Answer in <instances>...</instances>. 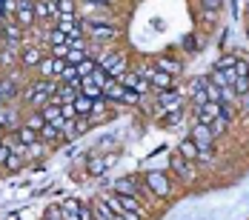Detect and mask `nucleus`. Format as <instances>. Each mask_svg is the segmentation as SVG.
<instances>
[{"mask_svg": "<svg viewBox=\"0 0 249 220\" xmlns=\"http://www.w3.org/2000/svg\"><path fill=\"white\" fill-rule=\"evenodd\" d=\"M160 103H166L163 112H175L178 109V95L175 92H160Z\"/></svg>", "mask_w": 249, "mask_h": 220, "instance_id": "nucleus-23", "label": "nucleus"}, {"mask_svg": "<svg viewBox=\"0 0 249 220\" xmlns=\"http://www.w3.org/2000/svg\"><path fill=\"white\" fill-rule=\"evenodd\" d=\"M57 137H60V129H57V126L46 123V126L40 129V140H57Z\"/></svg>", "mask_w": 249, "mask_h": 220, "instance_id": "nucleus-26", "label": "nucleus"}, {"mask_svg": "<svg viewBox=\"0 0 249 220\" xmlns=\"http://www.w3.org/2000/svg\"><path fill=\"white\" fill-rule=\"evenodd\" d=\"M118 200H121V209L124 212H141V203H138L135 195H118Z\"/></svg>", "mask_w": 249, "mask_h": 220, "instance_id": "nucleus-18", "label": "nucleus"}, {"mask_svg": "<svg viewBox=\"0 0 249 220\" xmlns=\"http://www.w3.org/2000/svg\"><path fill=\"white\" fill-rule=\"evenodd\" d=\"M95 66H98L95 60H83V63H77V74L80 77H89V74L95 72Z\"/></svg>", "mask_w": 249, "mask_h": 220, "instance_id": "nucleus-30", "label": "nucleus"}, {"mask_svg": "<svg viewBox=\"0 0 249 220\" xmlns=\"http://www.w3.org/2000/svg\"><path fill=\"white\" fill-rule=\"evenodd\" d=\"M54 95H57V86L49 83V80H40V83H35V86L29 89V100H32L35 106H40V109H43Z\"/></svg>", "mask_w": 249, "mask_h": 220, "instance_id": "nucleus-1", "label": "nucleus"}, {"mask_svg": "<svg viewBox=\"0 0 249 220\" xmlns=\"http://www.w3.org/2000/svg\"><path fill=\"white\" fill-rule=\"evenodd\" d=\"M209 83H215V86H221V89H232V83H235V72H232V69H212Z\"/></svg>", "mask_w": 249, "mask_h": 220, "instance_id": "nucleus-7", "label": "nucleus"}, {"mask_svg": "<svg viewBox=\"0 0 249 220\" xmlns=\"http://www.w3.org/2000/svg\"><path fill=\"white\" fill-rule=\"evenodd\" d=\"M232 92H235V98H244V95L249 92V77H235Z\"/></svg>", "mask_w": 249, "mask_h": 220, "instance_id": "nucleus-22", "label": "nucleus"}, {"mask_svg": "<svg viewBox=\"0 0 249 220\" xmlns=\"http://www.w3.org/2000/svg\"><path fill=\"white\" fill-rule=\"evenodd\" d=\"M232 66H235V57H224L215 63V69H232Z\"/></svg>", "mask_w": 249, "mask_h": 220, "instance_id": "nucleus-40", "label": "nucleus"}, {"mask_svg": "<svg viewBox=\"0 0 249 220\" xmlns=\"http://www.w3.org/2000/svg\"><path fill=\"white\" fill-rule=\"evenodd\" d=\"M80 80H83V77H80ZM89 80H92V83H95V86H100V89H103V86H106V80H109V74L103 72V69H100V66H95V72L89 74Z\"/></svg>", "mask_w": 249, "mask_h": 220, "instance_id": "nucleus-25", "label": "nucleus"}, {"mask_svg": "<svg viewBox=\"0 0 249 220\" xmlns=\"http://www.w3.org/2000/svg\"><path fill=\"white\" fill-rule=\"evenodd\" d=\"M241 106H244V112H249V92L241 98Z\"/></svg>", "mask_w": 249, "mask_h": 220, "instance_id": "nucleus-44", "label": "nucleus"}, {"mask_svg": "<svg viewBox=\"0 0 249 220\" xmlns=\"http://www.w3.org/2000/svg\"><path fill=\"white\" fill-rule=\"evenodd\" d=\"M115 192H118V195H135L138 197V183H135L132 177H124V180L115 183Z\"/></svg>", "mask_w": 249, "mask_h": 220, "instance_id": "nucleus-16", "label": "nucleus"}, {"mask_svg": "<svg viewBox=\"0 0 249 220\" xmlns=\"http://www.w3.org/2000/svg\"><path fill=\"white\" fill-rule=\"evenodd\" d=\"M215 118H221V103H203V106H198V123L209 126Z\"/></svg>", "mask_w": 249, "mask_h": 220, "instance_id": "nucleus-6", "label": "nucleus"}, {"mask_svg": "<svg viewBox=\"0 0 249 220\" xmlns=\"http://www.w3.org/2000/svg\"><path fill=\"white\" fill-rule=\"evenodd\" d=\"M146 186H149L158 197L169 195V180H166V174H163V171H149V174H146Z\"/></svg>", "mask_w": 249, "mask_h": 220, "instance_id": "nucleus-4", "label": "nucleus"}, {"mask_svg": "<svg viewBox=\"0 0 249 220\" xmlns=\"http://www.w3.org/2000/svg\"><path fill=\"white\" fill-rule=\"evenodd\" d=\"M169 163H172V171H178V177H180V180H189V177H192V169L186 166V160H183L178 152L172 154V160H169Z\"/></svg>", "mask_w": 249, "mask_h": 220, "instance_id": "nucleus-12", "label": "nucleus"}, {"mask_svg": "<svg viewBox=\"0 0 249 220\" xmlns=\"http://www.w3.org/2000/svg\"><path fill=\"white\" fill-rule=\"evenodd\" d=\"M6 34H9V40H18V37H20V26L6 23Z\"/></svg>", "mask_w": 249, "mask_h": 220, "instance_id": "nucleus-36", "label": "nucleus"}, {"mask_svg": "<svg viewBox=\"0 0 249 220\" xmlns=\"http://www.w3.org/2000/svg\"><path fill=\"white\" fill-rule=\"evenodd\" d=\"M63 69H66V60H60V57H52V74H63Z\"/></svg>", "mask_w": 249, "mask_h": 220, "instance_id": "nucleus-34", "label": "nucleus"}, {"mask_svg": "<svg viewBox=\"0 0 249 220\" xmlns=\"http://www.w3.org/2000/svg\"><path fill=\"white\" fill-rule=\"evenodd\" d=\"M3 166H6L9 171H18L20 166H23V154H15V152H12V154L6 157V163H3Z\"/></svg>", "mask_w": 249, "mask_h": 220, "instance_id": "nucleus-27", "label": "nucleus"}, {"mask_svg": "<svg viewBox=\"0 0 249 220\" xmlns=\"http://www.w3.org/2000/svg\"><path fill=\"white\" fill-rule=\"evenodd\" d=\"M52 51H54V57L66 60V54H69V43H63V46H52Z\"/></svg>", "mask_w": 249, "mask_h": 220, "instance_id": "nucleus-37", "label": "nucleus"}, {"mask_svg": "<svg viewBox=\"0 0 249 220\" xmlns=\"http://www.w3.org/2000/svg\"><path fill=\"white\" fill-rule=\"evenodd\" d=\"M118 83H121L124 89H129V92H135V95H146V89H149V83H146L138 72H124L118 77Z\"/></svg>", "mask_w": 249, "mask_h": 220, "instance_id": "nucleus-3", "label": "nucleus"}, {"mask_svg": "<svg viewBox=\"0 0 249 220\" xmlns=\"http://www.w3.org/2000/svg\"><path fill=\"white\" fill-rule=\"evenodd\" d=\"M80 132H77V120H63V126H60V137H77Z\"/></svg>", "mask_w": 249, "mask_h": 220, "instance_id": "nucleus-21", "label": "nucleus"}, {"mask_svg": "<svg viewBox=\"0 0 249 220\" xmlns=\"http://www.w3.org/2000/svg\"><path fill=\"white\" fill-rule=\"evenodd\" d=\"M83 60H86V49H69V54H66V63L69 66H77Z\"/></svg>", "mask_w": 249, "mask_h": 220, "instance_id": "nucleus-24", "label": "nucleus"}, {"mask_svg": "<svg viewBox=\"0 0 249 220\" xmlns=\"http://www.w3.org/2000/svg\"><path fill=\"white\" fill-rule=\"evenodd\" d=\"M18 140H20L23 146H35V143H40V135H37L35 129L23 126V129H18Z\"/></svg>", "mask_w": 249, "mask_h": 220, "instance_id": "nucleus-14", "label": "nucleus"}, {"mask_svg": "<svg viewBox=\"0 0 249 220\" xmlns=\"http://www.w3.org/2000/svg\"><path fill=\"white\" fill-rule=\"evenodd\" d=\"M224 126H226V120H224V118H215V120L209 123V129H212V135H221V132H224Z\"/></svg>", "mask_w": 249, "mask_h": 220, "instance_id": "nucleus-35", "label": "nucleus"}, {"mask_svg": "<svg viewBox=\"0 0 249 220\" xmlns=\"http://www.w3.org/2000/svg\"><path fill=\"white\" fill-rule=\"evenodd\" d=\"M247 126H249V120H247Z\"/></svg>", "mask_w": 249, "mask_h": 220, "instance_id": "nucleus-45", "label": "nucleus"}, {"mask_svg": "<svg viewBox=\"0 0 249 220\" xmlns=\"http://www.w3.org/2000/svg\"><path fill=\"white\" fill-rule=\"evenodd\" d=\"M92 106H95V100H92V98H83V95H77V98H75V112H77V118H86V115H92Z\"/></svg>", "mask_w": 249, "mask_h": 220, "instance_id": "nucleus-15", "label": "nucleus"}, {"mask_svg": "<svg viewBox=\"0 0 249 220\" xmlns=\"http://www.w3.org/2000/svg\"><path fill=\"white\" fill-rule=\"evenodd\" d=\"M77 215H80V220H95V212H92V209H86V206H80V212H77Z\"/></svg>", "mask_w": 249, "mask_h": 220, "instance_id": "nucleus-41", "label": "nucleus"}, {"mask_svg": "<svg viewBox=\"0 0 249 220\" xmlns=\"http://www.w3.org/2000/svg\"><path fill=\"white\" fill-rule=\"evenodd\" d=\"M54 29H60L69 40H72V37H80V29H77V23H75V15H69V17H63V15H60V20H57Z\"/></svg>", "mask_w": 249, "mask_h": 220, "instance_id": "nucleus-8", "label": "nucleus"}, {"mask_svg": "<svg viewBox=\"0 0 249 220\" xmlns=\"http://www.w3.org/2000/svg\"><path fill=\"white\" fill-rule=\"evenodd\" d=\"M89 171H92V174H103V171H106V160H100V157L89 160Z\"/></svg>", "mask_w": 249, "mask_h": 220, "instance_id": "nucleus-32", "label": "nucleus"}, {"mask_svg": "<svg viewBox=\"0 0 249 220\" xmlns=\"http://www.w3.org/2000/svg\"><path fill=\"white\" fill-rule=\"evenodd\" d=\"M200 3H203V9H206V12H218L224 0H200Z\"/></svg>", "mask_w": 249, "mask_h": 220, "instance_id": "nucleus-38", "label": "nucleus"}, {"mask_svg": "<svg viewBox=\"0 0 249 220\" xmlns=\"http://www.w3.org/2000/svg\"><path fill=\"white\" fill-rule=\"evenodd\" d=\"M77 89H80V95H83V98H92V100H100V98H103V89H100V86H95L89 77H83Z\"/></svg>", "mask_w": 249, "mask_h": 220, "instance_id": "nucleus-10", "label": "nucleus"}, {"mask_svg": "<svg viewBox=\"0 0 249 220\" xmlns=\"http://www.w3.org/2000/svg\"><path fill=\"white\" fill-rule=\"evenodd\" d=\"M89 34L95 40H109V37H118V29L109 23V26H89Z\"/></svg>", "mask_w": 249, "mask_h": 220, "instance_id": "nucleus-11", "label": "nucleus"}, {"mask_svg": "<svg viewBox=\"0 0 249 220\" xmlns=\"http://www.w3.org/2000/svg\"><path fill=\"white\" fill-rule=\"evenodd\" d=\"M49 40H52V46H63V43H69V37H66V34L60 32V29H52Z\"/></svg>", "mask_w": 249, "mask_h": 220, "instance_id": "nucleus-31", "label": "nucleus"}, {"mask_svg": "<svg viewBox=\"0 0 249 220\" xmlns=\"http://www.w3.org/2000/svg\"><path fill=\"white\" fill-rule=\"evenodd\" d=\"M232 72H235V77H249V63H247V60H238V57H235Z\"/></svg>", "mask_w": 249, "mask_h": 220, "instance_id": "nucleus-29", "label": "nucleus"}, {"mask_svg": "<svg viewBox=\"0 0 249 220\" xmlns=\"http://www.w3.org/2000/svg\"><path fill=\"white\" fill-rule=\"evenodd\" d=\"M26 126H29V129H35V132L40 135V129L46 126V120H43V115H35V118H29V123H26Z\"/></svg>", "mask_w": 249, "mask_h": 220, "instance_id": "nucleus-33", "label": "nucleus"}, {"mask_svg": "<svg viewBox=\"0 0 249 220\" xmlns=\"http://www.w3.org/2000/svg\"><path fill=\"white\" fill-rule=\"evenodd\" d=\"M178 154H180V157H183V160H195V157H198V146H195V143H192V137H189V140H183V143H180V149H178Z\"/></svg>", "mask_w": 249, "mask_h": 220, "instance_id": "nucleus-17", "label": "nucleus"}, {"mask_svg": "<svg viewBox=\"0 0 249 220\" xmlns=\"http://www.w3.org/2000/svg\"><path fill=\"white\" fill-rule=\"evenodd\" d=\"M23 63H26V66H40V51H37V49H26Z\"/></svg>", "mask_w": 249, "mask_h": 220, "instance_id": "nucleus-28", "label": "nucleus"}, {"mask_svg": "<svg viewBox=\"0 0 249 220\" xmlns=\"http://www.w3.org/2000/svg\"><path fill=\"white\" fill-rule=\"evenodd\" d=\"M15 17H18V23L23 26H32L35 20V6H32V0H18V12H15Z\"/></svg>", "mask_w": 249, "mask_h": 220, "instance_id": "nucleus-5", "label": "nucleus"}, {"mask_svg": "<svg viewBox=\"0 0 249 220\" xmlns=\"http://www.w3.org/2000/svg\"><path fill=\"white\" fill-rule=\"evenodd\" d=\"M92 212H95V220H124L121 215H115V212H112L103 200H98V203H95V209H92Z\"/></svg>", "mask_w": 249, "mask_h": 220, "instance_id": "nucleus-13", "label": "nucleus"}, {"mask_svg": "<svg viewBox=\"0 0 249 220\" xmlns=\"http://www.w3.org/2000/svg\"><path fill=\"white\" fill-rule=\"evenodd\" d=\"M40 72H43V74H52V57H49V60H40Z\"/></svg>", "mask_w": 249, "mask_h": 220, "instance_id": "nucleus-43", "label": "nucleus"}, {"mask_svg": "<svg viewBox=\"0 0 249 220\" xmlns=\"http://www.w3.org/2000/svg\"><path fill=\"white\" fill-rule=\"evenodd\" d=\"M103 98H109V100H124L126 98V89L118 83V80H106V86H103Z\"/></svg>", "mask_w": 249, "mask_h": 220, "instance_id": "nucleus-9", "label": "nucleus"}, {"mask_svg": "<svg viewBox=\"0 0 249 220\" xmlns=\"http://www.w3.org/2000/svg\"><path fill=\"white\" fill-rule=\"evenodd\" d=\"M35 15H40V17H49V12H46V0H37V3H35Z\"/></svg>", "mask_w": 249, "mask_h": 220, "instance_id": "nucleus-39", "label": "nucleus"}, {"mask_svg": "<svg viewBox=\"0 0 249 220\" xmlns=\"http://www.w3.org/2000/svg\"><path fill=\"white\" fill-rule=\"evenodd\" d=\"M155 69H160V72H166V74H178L180 63L172 60V57H163V60H158V66H155Z\"/></svg>", "mask_w": 249, "mask_h": 220, "instance_id": "nucleus-20", "label": "nucleus"}, {"mask_svg": "<svg viewBox=\"0 0 249 220\" xmlns=\"http://www.w3.org/2000/svg\"><path fill=\"white\" fill-rule=\"evenodd\" d=\"M98 66H100L106 74H109L112 80H118V77L126 72V57H124V54H106Z\"/></svg>", "mask_w": 249, "mask_h": 220, "instance_id": "nucleus-2", "label": "nucleus"}, {"mask_svg": "<svg viewBox=\"0 0 249 220\" xmlns=\"http://www.w3.org/2000/svg\"><path fill=\"white\" fill-rule=\"evenodd\" d=\"M63 80H66V86H80V74H77V66H69L66 63V69H63V74H60Z\"/></svg>", "mask_w": 249, "mask_h": 220, "instance_id": "nucleus-19", "label": "nucleus"}, {"mask_svg": "<svg viewBox=\"0 0 249 220\" xmlns=\"http://www.w3.org/2000/svg\"><path fill=\"white\" fill-rule=\"evenodd\" d=\"M124 220H143V212H124Z\"/></svg>", "mask_w": 249, "mask_h": 220, "instance_id": "nucleus-42", "label": "nucleus"}]
</instances>
